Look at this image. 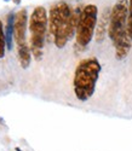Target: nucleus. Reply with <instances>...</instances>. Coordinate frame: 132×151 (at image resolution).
<instances>
[{"label": "nucleus", "instance_id": "nucleus-13", "mask_svg": "<svg viewBox=\"0 0 132 151\" xmlns=\"http://www.w3.org/2000/svg\"><path fill=\"white\" fill-rule=\"evenodd\" d=\"M17 151H21V150H20V149H17Z\"/></svg>", "mask_w": 132, "mask_h": 151}, {"label": "nucleus", "instance_id": "nucleus-2", "mask_svg": "<svg viewBox=\"0 0 132 151\" xmlns=\"http://www.w3.org/2000/svg\"><path fill=\"white\" fill-rule=\"evenodd\" d=\"M127 16H128V0H119L110 11L108 36L115 47V58L121 60L127 57L132 40L127 34Z\"/></svg>", "mask_w": 132, "mask_h": 151}, {"label": "nucleus", "instance_id": "nucleus-8", "mask_svg": "<svg viewBox=\"0 0 132 151\" xmlns=\"http://www.w3.org/2000/svg\"><path fill=\"white\" fill-rule=\"evenodd\" d=\"M15 15L10 14L7 16V22H6V28H5V39H6V47L9 50H12V39L15 35Z\"/></svg>", "mask_w": 132, "mask_h": 151}, {"label": "nucleus", "instance_id": "nucleus-12", "mask_svg": "<svg viewBox=\"0 0 132 151\" xmlns=\"http://www.w3.org/2000/svg\"><path fill=\"white\" fill-rule=\"evenodd\" d=\"M20 1H21V0H15V3H17V4H18Z\"/></svg>", "mask_w": 132, "mask_h": 151}, {"label": "nucleus", "instance_id": "nucleus-4", "mask_svg": "<svg viewBox=\"0 0 132 151\" xmlns=\"http://www.w3.org/2000/svg\"><path fill=\"white\" fill-rule=\"evenodd\" d=\"M47 26H49V16L45 7L43 6L35 7L29 18V30H30V51L36 60H39L43 56V47L46 37Z\"/></svg>", "mask_w": 132, "mask_h": 151}, {"label": "nucleus", "instance_id": "nucleus-10", "mask_svg": "<svg viewBox=\"0 0 132 151\" xmlns=\"http://www.w3.org/2000/svg\"><path fill=\"white\" fill-rule=\"evenodd\" d=\"M5 46H6V39H5V30L1 21H0V58H3L5 55Z\"/></svg>", "mask_w": 132, "mask_h": 151}, {"label": "nucleus", "instance_id": "nucleus-1", "mask_svg": "<svg viewBox=\"0 0 132 151\" xmlns=\"http://www.w3.org/2000/svg\"><path fill=\"white\" fill-rule=\"evenodd\" d=\"M81 11L76 7L72 10L67 3H58L50 10L49 27L50 33L54 36V42L58 48L65 46L76 33L78 21Z\"/></svg>", "mask_w": 132, "mask_h": 151}, {"label": "nucleus", "instance_id": "nucleus-9", "mask_svg": "<svg viewBox=\"0 0 132 151\" xmlns=\"http://www.w3.org/2000/svg\"><path fill=\"white\" fill-rule=\"evenodd\" d=\"M18 59H20V63H21V67L23 69H27L30 65L32 53H30V48H29L28 44L18 47Z\"/></svg>", "mask_w": 132, "mask_h": 151}, {"label": "nucleus", "instance_id": "nucleus-6", "mask_svg": "<svg viewBox=\"0 0 132 151\" xmlns=\"http://www.w3.org/2000/svg\"><path fill=\"white\" fill-rule=\"evenodd\" d=\"M27 21H28V15L27 10L22 9L15 15V40L17 46H23L27 44L25 41V33H27Z\"/></svg>", "mask_w": 132, "mask_h": 151}, {"label": "nucleus", "instance_id": "nucleus-3", "mask_svg": "<svg viewBox=\"0 0 132 151\" xmlns=\"http://www.w3.org/2000/svg\"><path fill=\"white\" fill-rule=\"evenodd\" d=\"M101 70L102 67L95 57L85 58L78 64L74 73L73 88L79 100L86 102L94 96Z\"/></svg>", "mask_w": 132, "mask_h": 151}, {"label": "nucleus", "instance_id": "nucleus-7", "mask_svg": "<svg viewBox=\"0 0 132 151\" xmlns=\"http://www.w3.org/2000/svg\"><path fill=\"white\" fill-rule=\"evenodd\" d=\"M109 19H110V11L108 9H105L102 12V16L97 22V27H96V32H95V36H96V42H102L105 37V34L108 32L109 28Z\"/></svg>", "mask_w": 132, "mask_h": 151}, {"label": "nucleus", "instance_id": "nucleus-5", "mask_svg": "<svg viewBox=\"0 0 132 151\" xmlns=\"http://www.w3.org/2000/svg\"><path fill=\"white\" fill-rule=\"evenodd\" d=\"M98 22V9L94 4L86 5L83 10L78 21V27L75 33L76 45L86 47L95 35Z\"/></svg>", "mask_w": 132, "mask_h": 151}, {"label": "nucleus", "instance_id": "nucleus-11", "mask_svg": "<svg viewBox=\"0 0 132 151\" xmlns=\"http://www.w3.org/2000/svg\"><path fill=\"white\" fill-rule=\"evenodd\" d=\"M127 34L132 40V0L128 1V16H127Z\"/></svg>", "mask_w": 132, "mask_h": 151}]
</instances>
